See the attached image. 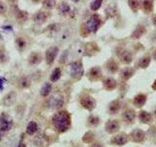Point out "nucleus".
Here are the masks:
<instances>
[{"label": "nucleus", "instance_id": "f257e3e1", "mask_svg": "<svg viewBox=\"0 0 156 147\" xmlns=\"http://www.w3.org/2000/svg\"><path fill=\"white\" fill-rule=\"evenodd\" d=\"M70 116L66 111L58 112L57 114L53 117V125L58 131H66L69 129L70 126Z\"/></svg>", "mask_w": 156, "mask_h": 147}, {"label": "nucleus", "instance_id": "f03ea898", "mask_svg": "<svg viewBox=\"0 0 156 147\" xmlns=\"http://www.w3.org/2000/svg\"><path fill=\"white\" fill-rule=\"evenodd\" d=\"M63 103H65V97H63L62 93L57 92L49 98L48 106L52 108V109H58L63 105Z\"/></svg>", "mask_w": 156, "mask_h": 147}, {"label": "nucleus", "instance_id": "7ed1b4c3", "mask_svg": "<svg viewBox=\"0 0 156 147\" xmlns=\"http://www.w3.org/2000/svg\"><path fill=\"white\" fill-rule=\"evenodd\" d=\"M101 24V18L98 16V15H93L91 18L88 20L85 27L88 32H97V29L99 28Z\"/></svg>", "mask_w": 156, "mask_h": 147}, {"label": "nucleus", "instance_id": "20e7f679", "mask_svg": "<svg viewBox=\"0 0 156 147\" xmlns=\"http://www.w3.org/2000/svg\"><path fill=\"white\" fill-rule=\"evenodd\" d=\"M13 126V120L7 114H3L0 117V131L6 132L9 131Z\"/></svg>", "mask_w": 156, "mask_h": 147}, {"label": "nucleus", "instance_id": "39448f33", "mask_svg": "<svg viewBox=\"0 0 156 147\" xmlns=\"http://www.w3.org/2000/svg\"><path fill=\"white\" fill-rule=\"evenodd\" d=\"M70 75L74 80H79L83 75V66L80 61L73 62L70 65Z\"/></svg>", "mask_w": 156, "mask_h": 147}, {"label": "nucleus", "instance_id": "423d86ee", "mask_svg": "<svg viewBox=\"0 0 156 147\" xmlns=\"http://www.w3.org/2000/svg\"><path fill=\"white\" fill-rule=\"evenodd\" d=\"M80 103L83 108H85V109L89 110V111H92L94 108L96 107V101L95 99L93 98L92 96L90 95H84L82 96L81 100H80Z\"/></svg>", "mask_w": 156, "mask_h": 147}, {"label": "nucleus", "instance_id": "0eeeda50", "mask_svg": "<svg viewBox=\"0 0 156 147\" xmlns=\"http://www.w3.org/2000/svg\"><path fill=\"white\" fill-rule=\"evenodd\" d=\"M58 49L56 46H52L47 49L46 54H45V58H46V62L48 65H51V64L54 62V60H55L58 55Z\"/></svg>", "mask_w": 156, "mask_h": 147}, {"label": "nucleus", "instance_id": "6e6552de", "mask_svg": "<svg viewBox=\"0 0 156 147\" xmlns=\"http://www.w3.org/2000/svg\"><path fill=\"white\" fill-rule=\"evenodd\" d=\"M88 76H89L90 80H93V81L99 80V78L101 77V76H102L101 69L100 67H94V68H92L91 70L89 71V73H88Z\"/></svg>", "mask_w": 156, "mask_h": 147}, {"label": "nucleus", "instance_id": "1a4fd4ad", "mask_svg": "<svg viewBox=\"0 0 156 147\" xmlns=\"http://www.w3.org/2000/svg\"><path fill=\"white\" fill-rule=\"evenodd\" d=\"M119 123L117 121H108L105 124V130L108 134H114L119 130Z\"/></svg>", "mask_w": 156, "mask_h": 147}, {"label": "nucleus", "instance_id": "9d476101", "mask_svg": "<svg viewBox=\"0 0 156 147\" xmlns=\"http://www.w3.org/2000/svg\"><path fill=\"white\" fill-rule=\"evenodd\" d=\"M16 98H17V94L15 91H12V92H9L8 94L3 98V103L5 106L7 107H10L12 106L15 101H16Z\"/></svg>", "mask_w": 156, "mask_h": 147}, {"label": "nucleus", "instance_id": "9b49d317", "mask_svg": "<svg viewBox=\"0 0 156 147\" xmlns=\"http://www.w3.org/2000/svg\"><path fill=\"white\" fill-rule=\"evenodd\" d=\"M127 141H128V138H127V135L124 134H121L114 136L111 140L112 143H114L116 145H124Z\"/></svg>", "mask_w": 156, "mask_h": 147}, {"label": "nucleus", "instance_id": "f8f14e48", "mask_svg": "<svg viewBox=\"0 0 156 147\" xmlns=\"http://www.w3.org/2000/svg\"><path fill=\"white\" fill-rule=\"evenodd\" d=\"M47 20V15L44 12H38L33 16V21L36 24H43Z\"/></svg>", "mask_w": 156, "mask_h": 147}, {"label": "nucleus", "instance_id": "ddd939ff", "mask_svg": "<svg viewBox=\"0 0 156 147\" xmlns=\"http://www.w3.org/2000/svg\"><path fill=\"white\" fill-rule=\"evenodd\" d=\"M41 59H42V57L40 54L37 52H34V53L30 54V56L28 58V62H29V64H31V65H36V64L40 63Z\"/></svg>", "mask_w": 156, "mask_h": 147}, {"label": "nucleus", "instance_id": "4468645a", "mask_svg": "<svg viewBox=\"0 0 156 147\" xmlns=\"http://www.w3.org/2000/svg\"><path fill=\"white\" fill-rule=\"evenodd\" d=\"M122 117H123V119H124L126 122L131 123V122H133V121L135 120L136 114H135V112H134L133 110H126V111L123 113V115H122Z\"/></svg>", "mask_w": 156, "mask_h": 147}, {"label": "nucleus", "instance_id": "2eb2a0df", "mask_svg": "<svg viewBox=\"0 0 156 147\" xmlns=\"http://www.w3.org/2000/svg\"><path fill=\"white\" fill-rule=\"evenodd\" d=\"M104 86L106 88V89L111 90L116 87V81L112 77H106L104 81Z\"/></svg>", "mask_w": 156, "mask_h": 147}, {"label": "nucleus", "instance_id": "dca6fc26", "mask_svg": "<svg viewBox=\"0 0 156 147\" xmlns=\"http://www.w3.org/2000/svg\"><path fill=\"white\" fill-rule=\"evenodd\" d=\"M132 136L135 141H143L144 139V132L140 130H136L134 132H132Z\"/></svg>", "mask_w": 156, "mask_h": 147}, {"label": "nucleus", "instance_id": "f3484780", "mask_svg": "<svg viewBox=\"0 0 156 147\" xmlns=\"http://www.w3.org/2000/svg\"><path fill=\"white\" fill-rule=\"evenodd\" d=\"M146 101V96L144 94H139L135 97L134 99V104L136 106V107H141Z\"/></svg>", "mask_w": 156, "mask_h": 147}, {"label": "nucleus", "instance_id": "a211bd4d", "mask_svg": "<svg viewBox=\"0 0 156 147\" xmlns=\"http://www.w3.org/2000/svg\"><path fill=\"white\" fill-rule=\"evenodd\" d=\"M52 90V85L50 82H46L45 85H44L42 87H41V89H40V94L42 96H47L50 94V92Z\"/></svg>", "mask_w": 156, "mask_h": 147}, {"label": "nucleus", "instance_id": "6ab92c4d", "mask_svg": "<svg viewBox=\"0 0 156 147\" xmlns=\"http://www.w3.org/2000/svg\"><path fill=\"white\" fill-rule=\"evenodd\" d=\"M139 118H140V121L144 123V124H146V123H149L151 121V119H152V117H151V115L149 114V113L145 112V111L140 112V115H139Z\"/></svg>", "mask_w": 156, "mask_h": 147}, {"label": "nucleus", "instance_id": "aec40b11", "mask_svg": "<svg viewBox=\"0 0 156 147\" xmlns=\"http://www.w3.org/2000/svg\"><path fill=\"white\" fill-rule=\"evenodd\" d=\"M119 109H120L119 101L114 100V101H112L110 104H109L108 110H109V112L111 113V114H115V113H117V112L119 111Z\"/></svg>", "mask_w": 156, "mask_h": 147}, {"label": "nucleus", "instance_id": "412c9836", "mask_svg": "<svg viewBox=\"0 0 156 147\" xmlns=\"http://www.w3.org/2000/svg\"><path fill=\"white\" fill-rule=\"evenodd\" d=\"M38 129V126L35 122H30L27 126V132L28 134H35L36 130Z\"/></svg>", "mask_w": 156, "mask_h": 147}, {"label": "nucleus", "instance_id": "4be33fe9", "mask_svg": "<svg viewBox=\"0 0 156 147\" xmlns=\"http://www.w3.org/2000/svg\"><path fill=\"white\" fill-rule=\"evenodd\" d=\"M133 74H134V71L132 70V69L126 68L121 72V77L123 78V80L127 81V80H129L132 76H133Z\"/></svg>", "mask_w": 156, "mask_h": 147}, {"label": "nucleus", "instance_id": "5701e85b", "mask_svg": "<svg viewBox=\"0 0 156 147\" xmlns=\"http://www.w3.org/2000/svg\"><path fill=\"white\" fill-rule=\"evenodd\" d=\"M61 77V69L58 68H56L55 70L52 72V75L50 77V80L54 82V81H57L60 80Z\"/></svg>", "mask_w": 156, "mask_h": 147}, {"label": "nucleus", "instance_id": "b1692460", "mask_svg": "<svg viewBox=\"0 0 156 147\" xmlns=\"http://www.w3.org/2000/svg\"><path fill=\"white\" fill-rule=\"evenodd\" d=\"M20 86H22L23 88H27L28 86H30V80L27 77H23L21 80L19 81Z\"/></svg>", "mask_w": 156, "mask_h": 147}, {"label": "nucleus", "instance_id": "393cba45", "mask_svg": "<svg viewBox=\"0 0 156 147\" xmlns=\"http://www.w3.org/2000/svg\"><path fill=\"white\" fill-rule=\"evenodd\" d=\"M106 68H107V70H108L109 72L115 73L117 70H118V65H117V64L114 61L110 60L108 63L106 64Z\"/></svg>", "mask_w": 156, "mask_h": 147}, {"label": "nucleus", "instance_id": "a878e982", "mask_svg": "<svg viewBox=\"0 0 156 147\" xmlns=\"http://www.w3.org/2000/svg\"><path fill=\"white\" fill-rule=\"evenodd\" d=\"M94 137H95L94 132L88 131L87 134H85V135L83 136L82 140L84 141V142H86V143H91V142L93 141V139H94Z\"/></svg>", "mask_w": 156, "mask_h": 147}, {"label": "nucleus", "instance_id": "bb28decb", "mask_svg": "<svg viewBox=\"0 0 156 147\" xmlns=\"http://www.w3.org/2000/svg\"><path fill=\"white\" fill-rule=\"evenodd\" d=\"M121 60H122V62L125 63V64H129L132 61V55H131L129 52L125 51L121 55Z\"/></svg>", "mask_w": 156, "mask_h": 147}, {"label": "nucleus", "instance_id": "cd10ccee", "mask_svg": "<svg viewBox=\"0 0 156 147\" xmlns=\"http://www.w3.org/2000/svg\"><path fill=\"white\" fill-rule=\"evenodd\" d=\"M150 63V58L149 57H144L141 58L140 62H139V65L141 67V68H146Z\"/></svg>", "mask_w": 156, "mask_h": 147}, {"label": "nucleus", "instance_id": "c85d7f7f", "mask_svg": "<svg viewBox=\"0 0 156 147\" xmlns=\"http://www.w3.org/2000/svg\"><path fill=\"white\" fill-rule=\"evenodd\" d=\"M16 42H17V45H18V47H19V49L20 50H23V49L26 47V45H27V42H26V40L23 38V37H19V38H17V40H16Z\"/></svg>", "mask_w": 156, "mask_h": 147}, {"label": "nucleus", "instance_id": "c756f323", "mask_svg": "<svg viewBox=\"0 0 156 147\" xmlns=\"http://www.w3.org/2000/svg\"><path fill=\"white\" fill-rule=\"evenodd\" d=\"M69 10H70V8H69V6H68L66 3H65V2L61 3V5H60V11L62 14H67L68 12H69Z\"/></svg>", "mask_w": 156, "mask_h": 147}, {"label": "nucleus", "instance_id": "7c9ffc66", "mask_svg": "<svg viewBox=\"0 0 156 147\" xmlns=\"http://www.w3.org/2000/svg\"><path fill=\"white\" fill-rule=\"evenodd\" d=\"M101 3H102V1H101V0L93 1V2L91 3V9L93 10V11H97V10L101 6Z\"/></svg>", "mask_w": 156, "mask_h": 147}, {"label": "nucleus", "instance_id": "2f4dec72", "mask_svg": "<svg viewBox=\"0 0 156 147\" xmlns=\"http://www.w3.org/2000/svg\"><path fill=\"white\" fill-rule=\"evenodd\" d=\"M89 124L92 125V126H97L98 124H99V122H100V119L98 117H95V116H91L89 118Z\"/></svg>", "mask_w": 156, "mask_h": 147}, {"label": "nucleus", "instance_id": "473e14b6", "mask_svg": "<svg viewBox=\"0 0 156 147\" xmlns=\"http://www.w3.org/2000/svg\"><path fill=\"white\" fill-rule=\"evenodd\" d=\"M144 9L146 11H151L152 10V2L151 1H144Z\"/></svg>", "mask_w": 156, "mask_h": 147}, {"label": "nucleus", "instance_id": "72a5a7b5", "mask_svg": "<svg viewBox=\"0 0 156 147\" xmlns=\"http://www.w3.org/2000/svg\"><path fill=\"white\" fill-rule=\"evenodd\" d=\"M55 4H56V1H44L43 2V5L45 7H47V8H53L54 6H55Z\"/></svg>", "mask_w": 156, "mask_h": 147}, {"label": "nucleus", "instance_id": "f704fd0d", "mask_svg": "<svg viewBox=\"0 0 156 147\" xmlns=\"http://www.w3.org/2000/svg\"><path fill=\"white\" fill-rule=\"evenodd\" d=\"M18 19L22 20V21H24V20L27 19V13L23 12V11H20L18 14Z\"/></svg>", "mask_w": 156, "mask_h": 147}, {"label": "nucleus", "instance_id": "c9c22d12", "mask_svg": "<svg viewBox=\"0 0 156 147\" xmlns=\"http://www.w3.org/2000/svg\"><path fill=\"white\" fill-rule=\"evenodd\" d=\"M5 61H6V55H5V51L3 49H1L0 50V62L4 63Z\"/></svg>", "mask_w": 156, "mask_h": 147}, {"label": "nucleus", "instance_id": "e433bc0d", "mask_svg": "<svg viewBox=\"0 0 156 147\" xmlns=\"http://www.w3.org/2000/svg\"><path fill=\"white\" fill-rule=\"evenodd\" d=\"M7 11V7L3 2L0 1V14H4L5 12Z\"/></svg>", "mask_w": 156, "mask_h": 147}, {"label": "nucleus", "instance_id": "4c0bfd02", "mask_svg": "<svg viewBox=\"0 0 156 147\" xmlns=\"http://www.w3.org/2000/svg\"><path fill=\"white\" fill-rule=\"evenodd\" d=\"M129 3H130V5H131V7H132V8L134 7V9H135V7H139V4H138V3H140V2H136V1H130Z\"/></svg>", "mask_w": 156, "mask_h": 147}, {"label": "nucleus", "instance_id": "58836bf2", "mask_svg": "<svg viewBox=\"0 0 156 147\" xmlns=\"http://www.w3.org/2000/svg\"><path fill=\"white\" fill-rule=\"evenodd\" d=\"M91 147H102V145L101 143H94Z\"/></svg>", "mask_w": 156, "mask_h": 147}, {"label": "nucleus", "instance_id": "ea45409f", "mask_svg": "<svg viewBox=\"0 0 156 147\" xmlns=\"http://www.w3.org/2000/svg\"><path fill=\"white\" fill-rule=\"evenodd\" d=\"M18 147H27V146H26V144H23V143H20Z\"/></svg>", "mask_w": 156, "mask_h": 147}, {"label": "nucleus", "instance_id": "a19ab883", "mask_svg": "<svg viewBox=\"0 0 156 147\" xmlns=\"http://www.w3.org/2000/svg\"><path fill=\"white\" fill-rule=\"evenodd\" d=\"M152 87L154 88V89H156V81H154V83H153V85H152Z\"/></svg>", "mask_w": 156, "mask_h": 147}, {"label": "nucleus", "instance_id": "79ce46f5", "mask_svg": "<svg viewBox=\"0 0 156 147\" xmlns=\"http://www.w3.org/2000/svg\"><path fill=\"white\" fill-rule=\"evenodd\" d=\"M153 24H154L155 26H156V16H155V17L153 18Z\"/></svg>", "mask_w": 156, "mask_h": 147}, {"label": "nucleus", "instance_id": "37998d69", "mask_svg": "<svg viewBox=\"0 0 156 147\" xmlns=\"http://www.w3.org/2000/svg\"><path fill=\"white\" fill-rule=\"evenodd\" d=\"M154 58H155V59H156V51H155V52H154Z\"/></svg>", "mask_w": 156, "mask_h": 147}]
</instances>
